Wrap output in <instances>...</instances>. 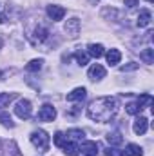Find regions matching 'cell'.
<instances>
[{
	"instance_id": "30",
	"label": "cell",
	"mask_w": 154,
	"mask_h": 156,
	"mask_svg": "<svg viewBox=\"0 0 154 156\" xmlns=\"http://www.w3.org/2000/svg\"><path fill=\"white\" fill-rule=\"evenodd\" d=\"M123 4H125L127 7H136V5L140 4V0H123Z\"/></svg>"
},
{
	"instance_id": "8",
	"label": "cell",
	"mask_w": 154,
	"mask_h": 156,
	"mask_svg": "<svg viewBox=\"0 0 154 156\" xmlns=\"http://www.w3.org/2000/svg\"><path fill=\"white\" fill-rule=\"evenodd\" d=\"M105 75H107V71H105V67L102 64H93L89 67V71H87V76L93 82H100L102 78H105Z\"/></svg>"
},
{
	"instance_id": "1",
	"label": "cell",
	"mask_w": 154,
	"mask_h": 156,
	"mask_svg": "<svg viewBox=\"0 0 154 156\" xmlns=\"http://www.w3.org/2000/svg\"><path fill=\"white\" fill-rule=\"evenodd\" d=\"M116 113H118V102L113 96H100L87 105V116L93 122L107 123L116 116Z\"/></svg>"
},
{
	"instance_id": "7",
	"label": "cell",
	"mask_w": 154,
	"mask_h": 156,
	"mask_svg": "<svg viewBox=\"0 0 154 156\" xmlns=\"http://www.w3.org/2000/svg\"><path fill=\"white\" fill-rule=\"evenodd\" d=\"M80 29H82V24H80L78 18H69L65 22V26H64V31L67 33L69 38H76L78 35H80Z\"/></svg>"
},
{
	"instance_id": "9",
	"label": "cell",
	"mask_w": 154,
	"mask_h": 156,
	"mask_svg": "<svg viewBox=\"0 0 154 156\" xmlns=\"http://www.w3.org/2000/svg\"><path fill=\"white\" fill-rule=\"evenodd\" d=\"M78 149H80L82 154H85V156H96L98 154V144L93 142V140L82 142V145H78Z\"/></svg>"
},
{
	"instance_id": "25",
	"label": "cell",
	"mask_w": 154,
	"mask_h": 156,
	"mask_svg": "<svg viewBox=\"0 0 154 156\" xmlns=\"http://www.w3.org/2000/svg\"><path fill=\"white\" fill-rule=\"evenodd\" d=\"M76 62L78 66H85V64H89V55L85 53V51H76Z\"/></svg>"
},
{
	"instance_id": "19",
	"label": "cell",
	"mask_w": 154,
	"mask_h": 156,
	"mask_svg": "<svg viewBox=\"0 0 154 156\" xmlns=\"http://www.w3.org/2000/svg\"><path fill=\"white\" fill-rule=\"evenodd\" d=\"M136 104L140 105V109L151 107V105H152V96H151V94H147V93H143V94H140V98H138V102H136Z\"/></svg>"
},
{
	"instance_id": "26",
	"label": "cell",
	"mask_w": 154,
	"mask_h": 156,
	"mask_svg": "<svg viewBox=\"0 0 154 156\" xmlns=\"http://www.w3.org/2000/svg\"><path fill=\"white\" fill-rule=\"evenodd\" d=\"M121 154H123V151H120L118 147H113V145L103 149V156H121Z\"/></svg>"
},
{
	"instance_id": "13",
	"label": "cell",
	"mask_w": 154,
	"mask_h": 156,
	"mask_svg": "<svg viewBox=\"0 0 154 156\" xmlns=\"http://www.w3.org/2000/svg\"><path fill=\"white\" fill-rule=\"evenodd\" d=\"M151 20H152V15H151V11L149 9H142L140 11V15H138V27H147L149 24H151Z\"/></svg>"
},
{
	"instance_id": "17",
	"label": "cell",
	"mask_w": 154,
	"mask_h": 156,
	"mask_svg": "<svg viewBox=\"0 0 154 156\" xmlns=\"http://www.w3.org/2000/svg\"><path fill=\"white\" fill-rule=\"evenodd\" d=\"M65 136H67V140H69V142H76V144H78L85 134H83V131H82V129H69Z\"/></svg>"
},
{
	"instance_id": "23",
	"label": "cell",
	"mask_w": 154,
	"mask_h": 156,
	"mask_svg": "<svg viewBox=\"0 0 154 156\" xmlns=\"http://www.w3.org/2000/svg\"><path fill=\"white\" fill-rule=\"evenodd\" d=\"M53 142H54V145H56V147H60V149H62V147H64V144L67 142V136H65L62 131H58V133H54Z\"/></svg>"
},
{
	"instance_id": "18",
	"label": "cell",
	"mask_w": 154,
	"mask_h": 156,
	"mask_svg": "<svg viewBox=\"0 0 154 156\" xmlns=\"http://www.w3.org/2000/svg\"><path fill=\"white\" fill-rule=\"evenodd\" d=\"M125 156H143V149L136 144H129L125 147Z\"/></svg>"
},
{
	"instance_id": "27",
	"label": "cell",
	"mask_w": 154,
	"mask_h": 156,
	"mask_svg": "<svg viewBox=\"0 0 154 156\" xmlns=\"http://www.w3.org/2000/svg\"><path fill=\"white\" fill-rule=\"evenodd\" d=\"M125 111H127L129 115H140V111H142V109H140V105H138L136 102H131V104H127V105H125Z\"/></svg>"
},
{
	"instance_id": "11",
	"label": "cell",
	"mask_w": 154,
	"mask_h": 156,
	"mask_svg": "<svg viewBox=\"0 0 154 156\" xmlns=\"http://www.w3.org/2000/svg\"><path fill=\"white\" fill-rule=\"evenodd\" d=\"M87 96V89L85 87H76L67 94V102H82Z\"/></svg>"
},
{
	"instance_id": "16",
	"label": "cell",
	"mask_w": 154,
	"mask_h": 156,
	"mask_svg": "<svg viewBox=\"0 0 154 156\" xmlns=\"http://www.w3.org/2000/svg\"><path fill=\"white\" fill-rule=\"evenodd\" d=\"M105 56H107V64H109V66H116V64H120V60H121V53H120L118 49H109V51L105 53Z\"/></svg>"
},
{
	"instance_id": "22",
	"label": "cell",
	"mask_w": 154,
	"mask_h": 156,
	"mask_svg": "<svg viewBox=\"0 0 154 156\" xmlns=\"http://www.w3.org/2000/svg\"><path fill=\"white\" fill-rule=\"evenodd\" d=\"M42 66H44V60H42V58H38V60H31V62L26 66V69H27L29 73H37V71H40V69H42Z\"/></svg>"
},
{
	"instance_id": "6",
	"label": "cell",
	"mask_w": 154,
	"mask_h": 156,
	"mask_svg": "<svg viewBox=\"0 0 154 156\" xmlns=\"http://www.w3.org/2000/svg\"><path fill=\"white\" fill-rule=\"evenodd\" d=\"M40 122H53L54 118H56V109L51 105V104H44L42 107H40L38 111V116H37Z\"/></svg>"
},
{
	"instance_id": "29",
	"label": "cell",
	"mask_w": 154,
	"mask_h": 156,
	"mask_svg": "<svg viewBox=\"0 0 154 156\" xmlns=\"http://www.w3.org/2000/svg\"><path fill=\"white\" fill-rule=\"evenodd\" d=\"M134 69H138V64H134V62H131V64H127V66H121L120 67V71H134Z\"/></svg>"
},
{
	"instance_id": "2",
	"label": "cell",
	"mask_w": 154,
	"mask_h": 156,
	"mask_svg": "<svg viewBox=\"0 0 154 156\" xmlns=\"http://www.w3.org/2000/svg\"><path fill=\"white\" fill-rule=\"evenodd\" d=\"M49 29L44 26V24H40V22H33L31 26H27V40L33 44V45H40V44H44L45 40L49 38Z\"/></svg>"
},
{
	"instance_id": "10",
	"label": "cell",
	"mask_w": 154,
	"mask_h": 156,
	"mask_svg": "<svg viewBox=\"0 0 154 156\" xmlns=\"http://www.w3.org/2000/svg\"><path fill=\"white\" fill-rule=\"evenodd\" d=\"M147 129H149V120H147L145 116H138L136 120H134V123H132V131H134V134L142 136V134L147 133Z\"/></svg>"
},
{
	"instance_id": "20",
	"label": "cell",
	"mask_w": 154,
	"mask_h": 156,
	"mask_svg": "<svg viewBox=\"0 0 154 156\" xmlns=\"http://www.w3.org/2000/svg\"><path fill=\"white\" fill-rule=\"evenodd\" d=\"M140 58L145 62V64H154V49L152 47H147L140 53Z\"/></svg>"
},
{
	"instance_id": "24",
	"label": "cell",
	"mask_w": 154,
	"mask_h": 156,
	"mask_svg": "<svg viewBox=\"0 0 154 156\" xmlns=\"http://www.w3.org/2000/svg\"><path fill=\"white\" fill-rule=\"evenodd\" d=\"M0 123H2L4 127H7V129H13V127H15V122H13V118L9 116L7 113H0Z\"/></svg>"
},
{
	"instance_id": "28",
	"label": "cell",
	"mask_w": 154,
	"mask_h": 156,
	"mask_svg": "<svg viewBox=\"0 0 154 156\" xmlns=\"http://www.w3.org/2000/svg\"><path fill=\"white\" fill-rule=\"evenodd\" d=\"M7 147H9V156H22V153H20V149H18V145H16L15 140H11L7 144Z\"/></svg>"
},
{
	"instance_id": "5",
	"label": "cell",
	"mask_w": 154,
	"mask_h": 156,
	"mask_svg": "<svg viewBox=\"0 0 154 156\" xmlns=\"http://www.w3.org/2000/svg\"><path fill=\"white\" fill-rule=\"evenodd\" d=\"M45 13H47L49 20H53V22H60V20H64V16H65V9H64L62 5H56V4L47 5Z\"/></svg>"
},
{
	"instance_id": "14",
	"label": "cell",
	"mask_w": 154,
	"mask_h": 156,
	"mask_svg": "<svg viewBox=\"0 0 154 156\" xmlns=\"http://www.w3.org/2000/svg\"><path fill=\"white\" fill-rule=\"evenodd\" d=\"M105 140H107V144L113 145V147H118V145L123 144V136H121L120 131H113V133H109V134L105 136Z\"/></svg>"
},
{
	"instance_id": "12",
	"label": "cell",
	"mask_w": 154,
	"mask_h": 156,
	"mask_svg": "<svg viewBox=\"0 0 154 156\" xmlns=\"http://www.w3.org/2000/svg\"><path fill=\"white\" fill-rule=\"evenodd\" d=\"M87 55L93 56V58H100V56L105 55V49H103L102 44H89L87 45Z\"/></svg>"
},
{
	"instance_id": "3",
	"label": "cell",
	"mask_w": 154,
	"mask_h": 156,
	"mask_svg": "<svg viewBox=\"0 0 154 156\" xmlns=\"http://www.w3.org/2000/svg\"><path fill=\"white\" fill-rule=\"evenodd\" d=\"M29 140H31V144H33V145L38 149L40 153H47V151H49L51 138H49V134H47L44 129L33 131V133H31V136H29Z\"/></svg>"
},
{
	"instance_id": "4",
	"label": "cell",
	"mask_w": 154,
	"mask_h": 156,
	"mask_svg": "<svg viewBox=\"0 0 154 156\" xmlns=\"http://www.w3.org/2000/svg\"><path fill=\"white\" fill-rule=\"evenodd\" d=\"M15 115H16L18 118H22V120H27V118L33 115L31 102H29V100H26V98L18 100V102H16V105H15Z\"/></svg>"
},
{
	"instance_id": "15",
	"label": "cell",
	"mask_w": 154,
	"mask_h": 156,
	"mask_svg": "<svg viewBox=\"0 0 154 156\" xmlns=\"http://www.w3.org/2000/svg\"><path fill=\"white\" fill-rule=\"evenodd\" d=\"M62 149H64L65 156H78V154H80V149H78L76 142H69V140H67V142L64 144V147H62Z\"/></svg>"
},
{
	"instance_id": "31",
	"label": "cell",
	"mask_w": 154,
	"mask_h": 156,
	"mask_svg": "<svg viewBox=\"0 0 154 156\" xmlns=\"http://www.w3.org/2000/svg\"><path fill=\"white\" fill-rule=\"evenodd\" d=\"M147 2H152V0H147Z\"/></svg>"
},
{
	"instance_id": "21",
	"label": "cell",
	"mask_w": 154,
	"mask_h": 156,
	"mask_svg": "<svg viewBox=\"0 0 154 156\" xmlns=\"http://www.w3.org/2000/svg\"><path fill=\"white\" fill-rule=\"evenodd\" d=\"M15 100V93H0V109L7 107Z\"/></svg>"
}]
</instances>
